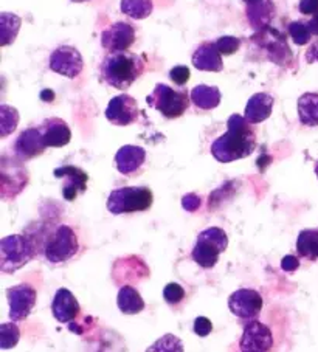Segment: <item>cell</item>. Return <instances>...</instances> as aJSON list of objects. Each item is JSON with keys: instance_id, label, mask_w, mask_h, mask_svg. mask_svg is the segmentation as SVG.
<instances>
[{"instance_id": "d6986e66", "label": "cell", "mask_w": 318, "mask_h": 352, "mask_svg": "<svg viewBox=\"0 0 318 352\" xmlns=\"http://www.w3.org/2000/svg\"><path fill=\"white\" fill-rule=\"evenodd\" d=\"M47 148H63L70 143L72 131L63 118H47L39 126Z\"/></svg>"}, {"instance_id": "7bdbcfd3", "label": "cell", "mask_w": 318, "mask_h": 352, "mask_svg": "<svg viewBox=\"0 0 318 352\" xmlns=\"http://www.w3.org/2000/svg\"><path fill=\"white\" fill-rule=\"evenodd\" d=\"M315 174H317V177H318V160L315 163Z\"/></svg>"}, {"instance_id": "ac0fdd59", "label": "cell", "mask_w": 318, "mask_h": 352, "mask_svg": "<svg viewBox=\"0 0 318 352\" xmlns=\"http://www.w3.org/2000/svg\"><path fill=\"white\" fill-rule=\"evenodd\" d=\"M191 63L198 70L202 72H222V53L219 52L216 42H202L193 53Z\"/></svg>"}, {"instance_id": "30bf717a", "label": "cell", "mask_w": 318, "mask_h": 352, "mask_svg": "<svg viewBox=\"0 0 318 352\" xmlns=\"http://www.w3.org/2000/svg\"><path fill=\"white\" fill-rule=\"evenodd\" d=\"M48 67H50L54 74L70 78V80H75V78L83 72L84 63L81 53H79L75 47L61 45L50 54Z\"/></svg>"}, {"instance_id": "8d00e7d4", "label": "cell", "mask_w": 318, "mask_h": 352, "mask_svg": "<svg viewBox=\"0 0 318 352\" xmlns=\"http://www.w3.org/2000/svg\"><path fill=\"white\" fill-rule=\"evenodd\" d=\"M183 208L188 211H195L200 206V199L195 196V194H188V196L183 197L182 200Z\"/></svg>"}, {"instance_id": "277c9868", "label": "cell", "mask_w": 318, "mask_h": 352, "mask_svg": "<svg viewBox=\"0 0 318 352\" xmlns=\"http://www.w3.org/2000/svg\"><path fill=\"white\" fill-rule=\"evenodd\" d=\"M154 202V194L148 186H123L109 194L107 210L115 216L142 213L149 210Z\"/></svg>"}, {"instance_id": "83f0119b", "label": "cell", "mask_w": 318, "mask_h": 352, "mask_svg": "<svg viewBox=\"0 0 318 352\" xmlns=\"http://www.w3.org/2000/svg\"><path fill=\"white\" fill-rule=\"evenodd\" d=\"M146 352H185L182 340L174 333H165L152 343Z\"/></svg>"}, {"instance_id": "d6a6232c", "label": "cell", "mask_w": 318, "mask_h": 352, "mask_svg": "<svg viewBox=\"0 0 318 352\" xmlns=\"http://www.w3.org/2000/svg\"><path fill=\"white\" fill-rule=\"evenodd\" d=\"M216 45L219 48V52L225 54V56H229V54H233L240 50L241 39L235 38V36H222V38H219L216 41Z\"/></svg>"}, {"instance_id": "7c38bea8", "label": "cell", "mask_w": 318, "mask_h": 352, "mask_svg": "<svg viewBox=\"0 0 318 352\" xmlns=\"http://www.w3.org/2000/svg\"><path fill=\"white\" fill-rule=\"evenodd\" d=\"M136 42V28L127 22H115L103 30L101 45L109 53L127 52Z\"/></svg>"}, {"instance_id": "836d02e7", "label": "cell", "mask_w": 318, "mask_h": 352, "mask_svg": "<svg viewBox=\"0 0 318 352\" xmlns=\"http://www.w3.org/2000/svg\"><path fill=\"white\" fill-rule=\"evenodd\" d=\"M189 76H191V72H189V69L185 65H177L169 72L171 81L176 82L177 86H185L189 81Z\"/></svg>"}, {"instance_id": "4dcf8cb0", "label": "cell", "mask_w": 318, "mask_h": 352, "mask_svg": "<svg viewBox=\"0 0 318 352\" xmlns=\"http://www.w3.org/2000/svg\"><path fill=\"white\" fill-rule=\"evenodd\" d=\"M289 34L292 41L295 42L297 45H306L309 44L310 38L314 34H312L310 28L308 25V22H303V21H295V22H290L289 23Z\"/></svg>"}, {"instance_id": "9c48e42d", "label": "cell", "mask_w": 318, "mask_h": 352, "mask_svg": "<svg viewBox=\"0 0 318 352\" xmlns=\"http://www.w3.org/2000/svg\"><path fill=\"white\" fill-rule=\"evenodd\" d=\"M7 298L10 302V318L14 323L27 320L36 306L38 294L30 284H17L7 290Z\"/></svg>"}, {"instance_id": "603a6c76", "label": "cell", "mask_w": 318, "mask_h": 352, "mask_svg": "<svg viewBox=\"0 0 318 352\" xmlns=\"http://www.w3.org/2000/svg\"><path fill=\"white\" fill-rule=\"evenodd\" d=\"M117 305L121 314L137 315L145 309V300L136 287L121 286L117 295Z\"/></svg>"}, {"instance_id": "e575fe53", "label": "cell", "mask_w": 318, "mask_h": 352, "mask_svg": "<svg viewBox=\"0 0 318 352\" xmlns=\"http://www.w3.org/2000/svg\"><path fill=\"white\" fill-rule=\"evenodd\" d=\"M193 329H194L195 336L206 337V336H210L211 331H213V323L206 317H198L194 320Z\"/></svg>"}, {"instance_id": "3957f363", "label": "cell", "mask_w": 318, "mask_h": 352, "mask_svg": "<svg viewBox=\"0 0 318 352\" xmlns=\"http://www.w3.org/2000/svg\"><path fill=\"white\" fill-rule=\"evenodd\" d=\"M145 72L142 56L129 52L109 53L100 65L101 80L114 89L127 90Z\"/></svg>"}, {"instance_id": "4316f807", "label": "cell", "mask_w": 318, "mask_h": 352, "mask_svg": "<svg viewBox=\"0 0 318 352\" xmlns=\"http://www.w3.org/2000/svg\"><path fill=\"white\" fill-rule=\"evenodd\" d=\"M21 17H17L16 14L2 13V16H0V34H2L0 44H2V47L13 44L21 28Z\"/></svg>"}, {"instance_id": "d590c367", "label": "cell", "mask_w": 318, "mask_h": 352, "mask_svg": "<svg viewBox=\"0 0 318 352\" xmlns=\"http://www.w3.org/2000/svg\"><path fill=\"white\" fill-rule=\"evenodd\" d=\"M299 13L314 16L318 13V0H299Z\"/></svg>"}, {"instance_id": "4fadbf2b", "label": "cell", "mask_w": 318, "mask_h": 352, "mask_svg": "<svg viewBox=\"0 0 318 352\" xmlns=\"http://www.w3.org/2000/svg\"><path fill=\"white\" fill-rule=\"evenodd\" d=\"M138 104L131 95L114 96L106 109V118L115 126H129L138 118Z\"/></svg>"}, {"instance_id": "f546056e", "label": "cell", "mask_w": 318, "mask_h": 352, "mask_svg": "<svg viewBox=\"0 0 318 352\" xmlns=\"http://www.w3.org/2000/svg\"><path fill=\"white\" fill-rule=\"evenodd\" d=\"M21 338V329L14 321H10V323H3L0 326V348L11 349L19 343Z\"/></svg>"}, {"instance_id": "44dd1931", "label": "cell", "mask_w": 318, "mask_h": 352, "mask_svg": "<svg viewBox=\"0 0 318 352\" xmlns=\"http://www.w3.org/2000/svg\"><path fill=\"white\" fill-rule=\"evenodd\" d=\"M275 16V5L272 0H258L247 5V17L250 25L255 30H264L268 27Z\"/></svg>"}, {"instance_id": "ffe728a7", "label": "cell", "mask_w": 318, "mask_h": 352, "mask_svg": "<svg viewBox=\"0 0 318 352\" xmlns=\"http://www.w3.org/2000/svg\"><path fill=\"white\" fill-rule=\"evenodd\" d=\"M273 102L275 101L272 95H268L266 92L255 94L247 102L244 118H246L250 124L262 123V121H266L272 115Z\"/></svg>"}, {"instance_id": "1f68e13d", "label": "cell", "mask_w": 318, "mask_h": 352, "mask_svg": "<svg viewBox=\"0 0 318 352\" xmlns=\"http://www.w3.org/2000/svg\"><path fill=\"white\" fill-rule=\"evenodd\" d=\"M185 289L177 283H169L163 289V298L171 306H177L185 300Z\"/></svg>"}, {"instance_id": "7a4b0ae2", "label": "cell", "mask_w": 318, "mask_h": 352, "mask_svg": "<svg viewBox=\"0 0 318 352\" xmlns=\"http://www.w3.org/2000/svg\"><path fill=\"white\" fill-rule=\"evenodd\" d=\"M256 149V133L252 124L233 113L227 121V132L211 143V155L221 163H231L252 155Z\"/></svg>"}, {"instance_id": "e0dca14e", "label": "cell", "mask_w": 318, "mask_h": 352, "mask_svg": "<svg viewBox=\"0 0 318 352\" xmlns=\"http://www.w3.org/2000/svg\"><path fill=\"white\" fill-rule=\"evenodd\" d=\"M146 162V151L134 144H125L115 154V165L120 174L136 175L140 173Z\"/></svg>"}, {"instance_id": "d4e9b609", "label": "cell", "mask_w": 318, "mask_h": 352, "mask_svg": "<svg viewBox=\"0 0 318 352\" xmlns=\"http://www.w3.org/2000/svg\"><path fill=\"white\" fill-rule=\"evenodd\" d=\"M297 253L309 261L318 259V228L303 230L297 238Z\"/></svg>"}, {"instance_id": "ab89813d", "label": "cell", "mask_w": 318, "mask_h": 352, "mask_svg": "<svg viewBox=\"0 0 318 352\" xmlns=\"http://www.w3.org/2000/svg\"><path fill=\"white\" fill-rule=\"evenodd\" d=\"M308 25L310 28V32L314 36H318V13L312 16V19L308 22Z\"/></svg>"}, {"instance_id": "7402d4cb", "label": "cell", "mask_w": 318, "mask_h": 352, "mask_svg": "<svg viewBox=\"0 0 318 352\" xmlns=\"http://www.w3.org/2000/svg\"><path fill=\"white\" fill-rule=\"evenodd\" d=\"M191 101L195 107L202 111H211L221 104V90L216 86H206V84H199L191 90Z\"/></svg>"}, {"instance_id": "5b68a950", "label": "cell", "mask_w": 318, "mask_h": 352, "mask_svg": "<svg viewBox=\"0 0 318 352\" xmlns=\"http://www.w3.org/2000/svg\"><path fill=\"white\" fill-rule=\"evenodd\" d=\"M229 236L219 227H210L199 233L193 247L191 258L202 269L210 270L218 264L221 253L227 250Z\"/></svg>"}, {"instance_id": "f35d334b", "label": "cell", "mask_w": 318, "mask_h": 352, "mask_svg": "<svg viewBox=\"0 0 318 352\" xmlns=\"http://www.w3.org/2000/svg\"><path fill=\"white\" fill-rule=\"evenodd\" d=\"M306 60H308L309 64L318 63V41L312 42L310 47L308 48V52H306Z\"/></svg>"}, {"instance_id": "8fae6325", "label": "cell", "mask_w": 318, "mask_h": 352, "mask_svg": "<svg viewBox=\"0 0 318 352\" xmlns=\"http://www.w3.org/2000/svg\"><path fill=\"white\" fill-rule=\"evenodd\" d=\"M273 346V333L271 327L253 320L244 326L240 340V349L248 352H268Z\"/></svg>"}, {"instance_id": "484cf974", "label": "cell", "mask_w": 318, "mask_h": 352, "mask_svg": "<svg viewBox=\"0 0 318 352\" xmlns=\"http://www.w3.org/2000/svg\"><path fill=\"white\" fill-rule=\"evenodd\" d=\"M120 8L121 13L129 16L131 19L142 21L151 16L154 3L152 0H121Z\"/></svg>"}, {"instance_id": "5bb4252c", "label": "cell", "mask_w": 318, "mask_h": 352, "mask_svg": "<svg viewBox=\"0 0 318 352\" xmlns=\"http://www.w3.org/2000/svg\"><path fill=\"white\" fill-rule=\"evenodd\" d=\"M13 149L17 159L22 162L32 160L34 157L44 154L47 144L44 142L41 127H28V129L22 131L19 137L16 138Z\"/></svg>"}, {"instance_id": "cb8c5ba5", "label": "cell", "mask_w": 318, "mask_h": 352, "mask_svg": "<svg viewBox=\"0 0 318 352\" xmlns=\"http://www.w3.org/2000/svg\"><path fill=\"white\" fill-rule=\"evenodd\" d=\"M297 111L299 121L308 127L318 126V94H304L298 98Z\"/></svg>"}, {"instance_id": "2e32d148", "label": "cell", "mask_w": 318, "mask_h": 352, "mask_svg": "<svg viewBox=\"0 0 318 352\" xmlns=\"http://www.w3.org/2000/svg\"><path fill=\"white\" fill-rule=\"evenodd\" d=\"M52 312L53 317L56 318L59 323H72L76 320L81 314V306H79L78 300L75 298L69 289H58L54 294V298L52 302Z\"/></svg>"}, {"instance_id": "52a82bcc", "label": "cell", "mask_w": 318, "mask_h": 352, "mask_svg": "<svg viewBox=\"0 0 318 352\" xmlns=\"http://www.w3.org/2000/svg\"><path fill=\"white\" fill-rule=\"evenodd\" d=\"M189 101H191V95L187 90H174L167 84H157L152 94L146 98V102L151 107H154L165 118L169 120L182 117L188 111Z\"/></svg>"}, {"instance_id": "8992f818", "label": "cell", "mask_w": 318, "mask_h": 352, "mask_svg": "<svg viewBox=\"0 0 318 352\" xmlns=\"http://www.w3.org/2000/svg\"><path fill=\"white\" fill-rule=\"evenodd\" d=\"M36 256L34 247L25 234H11L0 241V270L14 273Z\"/></svg>"}, {"instance_id": "ba28073f", "label": "cell", "mask_w": 318, "mask_h": 352, "mask_svg": "<svg viewBox=\"0 0 318 352\" xmlns=\"http://www.w3.org/2000/svg\"><path fill=\"white\" fill-rule=\"evenodd\" d=\"M262 307H264V300L255 289H237L229 296L230 312L247 323L258 318Z\"/></svg>"}, {"instance_id": "f1b7e54d", "label": "cell", "mask_w": 318, "mask_h": 352, "mask_svg": "<svg viewBox=\"0 0 318 352\" xmlns=\"http://www.w3.org/2000/svg\"><path fill=\"white\" fill-rule=\"evenodd\" d=\"M17 123H19V113L14 107L2 104L0 106V137H8L11 132L16 131Z\"/></svg>"}, {"instance_id": "6da1fadb", "label": "cell", "mask_w": 318, "mask_h": 352, "mask_svg": "<svg viewBox=\"0 0 318 352\" xmlns=\"http://www.w3.org/2000/svg\"><path fill=\"white\" fill-rule=\"evenodd\" d=\"M36 254H42L50 264H63L75 258L79 252L78 236L70 226H44L36 223V230L27 232Z\"/></svg>"}, {"instance_id": "ee69618b", "label": "cell", "mask_w": 318, "mask_h": 352, "mask_svg": "<svg viewBox=\"0 0 318 352\" xmlns=\"http://www.w3.org/2000/svg\"><path fill=\"white\" fill-rule=\"evenodd\" d=\"M241 352H248V351H241Z\"/></svg>"}, {"instance_id": "60d3db41", "label": "cell", "mask_w": 318, "mask_h": 352, "mask_svg": "<svg viewBox=\"0 0 318 352\" xmlns=\"http://www.w3.org/2000/svg\"><path fill=\"white\" fill-rule=\"evenodd\" d=\"M72 2H75V3H83V2H89V0H72Z\"/></svg>"}, {"instance_id": "9a60e30c", "label": "cell", "mask_w": 318, "mask_h": 352, "mask_svg": "<svg viewBox=\"0 0 318 352\" xmlns=\"http://www.w3.org/2000/svg\"><path fill=\"white\" fill-rule=\"evenodd\" d=\"M54 177L63 179V196L65 200H75L79 194L87 190L89 175L78 166H61L54 169Z\"/></svg>"}, {"instance_id": "b9f144b4", "label": "cell", "mask_w": 318, "mask_h": 352, "mask_svg": "<svg viewBox=\"0 0 318 352\" xmlns=\"http://www.w3.org/2000/svg\"><path fill=\"white\" fill-rule=\"evenodd\" d=\"M244 2H246V3L248 5V3H255V2H258V0H244Z\"/></svg>"}, {"instance_id": "74e56055", "label": "cell", "mask_w": 318, "mask_h": 352, "mask_svg": "<svg viewBox=\"0 0 318 352\" xmlns=\"http://www.w3.org/2000/svg\"><path fill=\"white\" fill-rule=\"evenodd\" d=\"M281 267H283V270L286 272H295L299 267V261L297 256L290 254V256H286L283 261H281Z\"/></svg>"}]
</instances>
